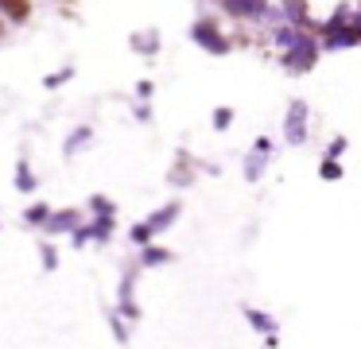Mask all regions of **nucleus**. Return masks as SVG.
I'll return each mask as SVG.
<instances>
[{"instance_id": "1a4fd4ad", "label": "nucleus", "mask_w": 361, "mask_h": 349, "mask_svg": "<svg viewBox=\"0 0 361 349\" xmlns=\"http://www.w3.org/2000/svg\"><path fill=\"white\" fill-rule=\"evenodd\" d=\"M167 260H171L167 248H148L144 245V268H159V264H167Z\"/></svg>"}, {"instance_id": "9d476101", "label": "nucleus", "mask_w": 361, "mask_h": 349, "mask_svg": "<svg viewBox=\"0 0 361 349\" xmlns=\"http://www.w3.org/2000/svg\"><path fill=\"white\" fill-rule=\"evenodd\" d=\"M264 159H272V155L252 152V155H249V163H245V178H260V171H264Z\"/></svg>"}, {"instance_id": "2eb2a0df", "label": "nucleus", "mask_w": 361, "mask_h": 349, "mask_svg": "<svg viewBox=\"0 0 361 349\" xmlns=\"http://www.w3.org/2000/svg\"><path fill=\"white\" fill-rule=\"evenodd\" d=\"M322 178H326V183H334V178H342V167H338V163L330 159V155L322 159Z\"/></svg>"}, {"instance_id": "423d86ee", "label": "nucleus", "mask_w": 361, "mask_h": 349, "mask_svg": "<svg viewBox=\"0 0 361 349\" xmlns=\"http://www.w3.org/2000/svg\"><path fill=\"white\" fill-rule=\"evenodd\" d=\"M245 318H249V326H252V330H257V333H264V338H276V318L272 314H264V310H245Z\"/></svg>"}, {"instance_id": "20e7f679", "label": "nucleus", "mask_w": 361, "mask_h": 349, "mask_svg": "<svg viewBox=\"0 0 361 349\" xmlns=\"http://www.w3.org/2000/svg\"><path fill=\"white\" fill-rule=\"evenodd\" d=\"M113 233V217H105V214H97V221L94 225H82V229H74V245H86V240H105Z\"/></svg>"}, {"instance_id": "f8f14e48", "label": "nucleus", "mask_w": 361, "mask_h": 349, "mask_svg": "<svg viewBox=\"0 0 361 349\" xmlns=\"http://www.w3.org/2000/svg\"><path fill=\"white\" fill-rule=\"evenodd\" d=\"M16 186H20V190H35V175H32V171H27V163L24 159H20V167H16Z\"/></svg>"}, {"instance_id": "f257e3e1", "label": "nucleus", "mask_w": 361, "mask_h": 349, "mask_svg": "<svg viewBox=\"0 0 361 349\" xmlns=\"http://www.w3.org/2000/svg\"><path fill=\"white\" fill-rule=\"evenodd\" d=\"M190 35H195V43H202L210 54H226L229 51V39L218 31V23H214V20H198Z\"/></svg>"}, {"instance_id": "0eeeda50", "label": "nucleus", "mask_w": 361, "mask_h": 349, "mask_svg": "<svg viewBox=\"0 0 361 349\" xmlns=\"http://www.w3.org/2000/svg\"><path fill=\"white\" fill-rule=\"evenodd\" d=\"M175 217H179V202H171V206H164L159 214H152V217H148V229H152V233H164L167 225L175 221Z\"/></svg>"}, {"instance_id": "39448f33", "label": "nucleus", "mask_w": 361, "mask_h": 349, "mask_svg": "<svg viewBox=\"0 0 361 349\" xmlns=\"http://www.w3.org/2000/svg\"><path fill=\"white\" fill-rule=\"evenodd\" d=\"M43 225H47V237H59V233H71L74 225H78V209H63V214H51Z\"/></svg>"}, {"instance_id": "ddd939ff", "label": "nucleus", "mask_w": 361, "mask_h": 349, "mask_svg": "<svg viewBox=\"0 0 361 349\" xmlns=\"http://www.w3.org/2000/svg\"><path fill=\"white\" fill-rule=\"evenodd\" d=\"M128 237H133V240H136V245H148V240H152V237H156V233H152V229H148V221H140V225H133V233H128Z\"/></svg>"}, {"instance_id": "7ed1b4c3", "label": "nucleus", "mask_w": 361, "mask_h": 349, "mask_svg": "<svg viewBox=\"0 0 361 349\" xmlns=\"http://www.w3.org/2000/svg\"><path fill=\"white\" fill-rule=\"evenodd\" d=\"M314 54H319V51H314V43L303 35L291 51H283V62H288V70H311L314 66Z\"/></svg>"}, {"instance_id": "412c9836", "label": "nucleus", "mask_w": 361, "mask_h": 349, "mask_svg": "<svg viewBox=\"0 0 361 349\" xmlns=\"http://www.w3.org/2000/svg\"><path fill=\"white\" fill-rule=\"evenodd\" d=\"M252 152H260V155H272V140H268V136H260L257 144H252Z\"/></svg>"}, {"instance_id": "f03ea898", "label": "nucleus", "mask_w": 361, "mask_h": 349, "mask_svg": "<svg viewBox=\"0 0 361 349\" xmlns=\"http://www.w3.org/2000/svg\"><path fill=\"white\" fill-rule=\"evenodd\" d=\"M283 136H288V144H303L307 140V105L303 101H291L288 105V121H283Z\"/></svg>"}, {"instance_id": "dca6fc26", "label": "nucleus", "mask_w": 361, "mask_h": 349, "mask_svg": "<svg viewBox=\"0 0 361 349\" xmlns=\"http://www.w3.org/2000/svg\"><path fill=\"white\" fill-rule=\"evenodd\" d=\"M136 47H148L144 54H156V47H159V35H156V31H148V35H136Z\"/></svg>"}, {"instance_id": "a211bd4d", "label": "nucleus", "mask_w": 361, "mask_h": 349, "mask_svg": "<svg viewBox=\"0 0 361 349\" xmlns=\"http://www.w3.org/2000/svg\"><path fill=\"white\" fill-rule=\"evenodd\" d=\"M233 124V109H218L214 113V128H229Z\"/></svg>"}, {"instance_id": "4468645a", "label": "nucleus", "mask_w": 361, "mask_h": 349, "mask_svg": "<svg viewBox=\"0 0 361 349\" xmlns=\"http://www.w3.org/2000/svg\"><path fill=\"white\" fill-rule=\"evenodd\" d=\"M90 209H94V214L113 217V202H109V198H102V194H94V198H90Z\"/></svg>"}, {"instance_id": "5701e85b", "label": "nucleus", "mask_w": 361, "mask_h": 349, "mask_svg": "<svg viewBox=\"0 0 361 349\" xmlns=\"http://www.w3.org/2000/svg\"><path fill=\"white\" fill-rule=\"evenodd\" d=\"M357 27H361V16H357Z\"/></svg>"}, {"instance_id": "4be33fe9", "label": "nucleus", "mask_w": 361, "mask_h": 349, "mask_svg": "<svg viewBox=\"0 0 361 349\" xmlns=\"http://www.w3.org/2000/svg\"><path fill=\"white\" fill-rule=\"evenodd\" d=\"M342 152H345V140H342V136H338V140H334V144H330V152H326V155H330V159H338V155H342Z\"/></svg>"}, {"instance_id": "f3484780", "label": "nucleus", "mask_w": 361, "mask_h": 349, "mask_svg": "<svg viewBox=\"0 0 361 349\" xmlns=\"http://www.w3.org/2000/svg\"><path fill=\"white\" fill-rule=\"evenodd\" d=\"M39 256H43V268H47V271H55V264H59V252H55V248H51V245H43V248H39Z\"/></svg>"}, {"instance_id": "6e6552de", "label": "nucleus", "mask_w": 361, "mask_h": 349, "mask_svg": "<svg viewBox=\"0 0 361 349\" xmlns=\"http://www.w3.org/2000/svg\"><path fill=\"white\" fill-rule=\"evenodd\" d=\"M121 310H125V314H136V302H133V271L121 279Z\"/></svg>"}, {"instance_id": "9b49d317", "label": "nucleus", "mask_w": 361, "mask_h": 349, "mask_svg": "<svg viewBox=\"0 0 361 349\" xmlns=\"http://www.w3.org/2000/svg\"><path fill=\"white\" fill-rule=\"evenodd\" d=\"M86 140H90V128H74V132H71V140H66V147H63V152H66V155H74L78 147H86Z\"/></svg>"}, {"instance_id": "aec40b11", "label": "nucleus", "mask_w": 361, "mask_h": 349, "mask_svg": "<svg viewBox=\"0 0 361 349\" xmlns=\"http://www.w3.org/2000/svg\"><path fill=\"white\" fill-rule=\"evenodd\" d=\"M66 78H71V66H66V70H59V74H47V82H43V85H47V90H59V85H63Z\"/></svg>"}, {"instance_id": "6ab92c4d", "label": "nucleus", "mask_w": 361, "mask_h": 349, "mask_svg": "<svg viewBox=\"0 0 361 349\" xmlns=\"http://www.w3.org/2000/svg\"><path fill=\"white\" fill-rule=\"evenodd\" d=\"M47 217H51V209H47V206H32V209H27V221H32V225L47 221Z\"/></svg>"}]
</instances>
